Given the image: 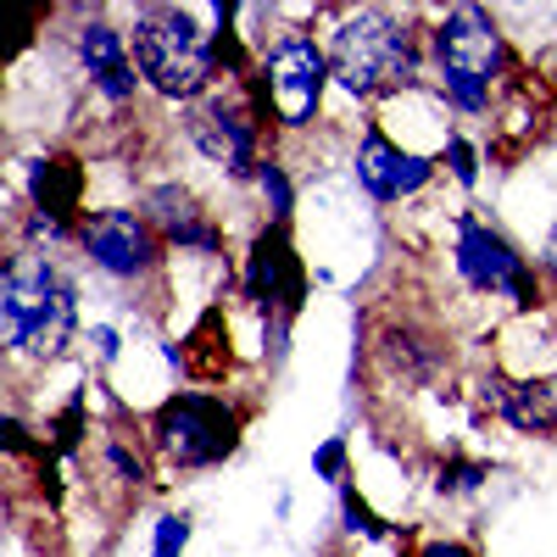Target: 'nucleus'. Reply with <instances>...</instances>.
Wrapping results in <instances>:
<instances>
[{
    "mask_svg": "<svg viewBox=\"0 0 557 557\" xmlns=\"http://www.w3.org/2000/svg\"><path fill=\"white\" fill-rule=\"evenodd\" d=\"M318 39L330 57L335 89L357 107H385L430 89V28L418 23V12L330 7V28Z\"/></svg>",
    "mask_w": 557,
    "mask_h": 557,
    "instance_id": "nucleus-1",
    "label": "nucleus"
},
{
    "mask_svg": "<svg viewBox=\"0 0 557 557\" xmlns=\"http://www.w3.org/2000/svg\"><path fill=\"white\" fill-rule=\"evenodd\" d=\"M84 341L78 278L57 251L12 246L0 268V351L12 368H57Z\"/></svg>",
    "mask_w": 557,
    "mask_h": 557,
    "instance_id": "nucleus-2",
    "label": "nucleus"
},
{
    "mask_svg": "<svg viewBox=\"0 0 557 557\" xmlns=\"http://www.w3.org/2000/svg\"><path fill=\"white\" fill-rule=\"evenodd\" d=\"M128 51L146 89L168 107H190L223 84L212 7H178V0H146L128 12Z\"/></svg>",
    "mask_w": 557,
    "mask_h": 557,
    "instance_id": "nucleus-3",
    "label": "nucleus"
},
{
    "mask_svg": "<svg viewBox=\"0 0 557 557\" xmlns=\"http://www.w3.org/2000/svg\"><path fill=\"white\" fill-rule=\"evenodd\" d=\"M246 424H251V407L228 391H173L146 412L139 430H146L157 462H168L178 474H207L240 457Z\"/></svg>",
    "mask_w": 557,
    "mask_h": 557,
    "instance_id": "nucleus-4",
    "label": "nucleus"
},
{
    "mask_svg": "<svg viewBox=\"0 0 557 557\" xmlns=\"http://www.w3.org/2000/svg\"><path fill=\"white\" fill-rule=\"evenodd\" d=\"M178 128L196 146V157H207L228 184H257L262 162L278 146V128L262 112L251 78H223L201 101L178 107Z\"/></svg>",
    "mask_w": 557,
    "mask_h": 557,
    "instance_id": "nucleus-5",
    "label": "nucleus"
},
{
    "mask_svg": "<svg viewBox=\"0 0 557 557\" xmlns=\"http://www.w3.org/2000/svg\"><path fill=\"white\" fill-rule=\"evenodd\" d=\"M446 262H451V278H457L469 296L502 301L513 318L546 312L541 268H535L513 240H507L485 212H474V207L451 212V223H446Z\"/></svg>",
    "mask_w": 557,
    "mask_h": 557,
    "instance_id": "nucleus-6",
    "label": "nucleus"
},
{
    "mask_svg": "<svg viewBox=\"0 0 557 557\" xmlns=\"http://www.w3.org/2000/svg\"><path fill=\"white\" fill-rule=\"evenodd\" d=\"M251 89H257V101L278 134H312L323 123V101L335 89L323 39L312 28H278L268 39V51L257 57Z\"/></svg>",
    "mask_w": 557,
    "mask_h": 557,
    "instance_id": "nucleus-7",
    "label": "nucleus"
},
{
    "mask_svg": "<svg viewBox=\"0 0 557 557\" xmlns=\"http://www.w3.org/2000/svg\"><path fill=\"white\" fill-rule=\"evenodd\" d=\"M519 67H524L519 45L491 7L457 0V7L430 17V78H480L507 89Z\"/></svg>",
    "mask_w": 557,
    "mask_h": 557,
    "instance_id": "nucleus-8",
    "label": "nucleus"
},
{
    "mask_svg": "<svg viewBox=\"0 0 557 557\" xmlns=\"http://www.w3.org/2000/svg\"><path fill=\"white\" fill-rule=\"evenodd\" d=\"M73 251L84 257V268H96L117 290H151L168 273V246L151 228V218L139 212V201L134 207H123V201L89 207V218L78 223Z\"/></svg>",
    "mask_w": 557,
    "mask_h": 557,
    "instance_id": "nucleus-9",
    "label": "nucleus"
},
{
    "mask_svg": "<svg viewBox=\"0 0 557 557\" xmlns=\"http://www.w3.org/2000/svg\"><path fill=\"white\" fill-rule=\"evenodd\" d=\"M235 296L262 323H296L307 312L312 273H307V257L290 235V223H257L251 228V240L240 251V273H235Z\"/></svg>",
    "mask_w": 557,
    "mask_h": 557,
    "instance_id": "nucleus-10",
    "label": "nucleus"
},
{
    "mask_svg": "<svg viewBox=\"0 0 557 557\" xmlns=\"http://www.w3.org/2000/svg\"><path fill=\"white\" fill-rule=\"evenodd\" d=\"M67 17H73L67 45H73V67H78L84 89H89L101 107H112V112L139 107V96H146V78H139V67H134L128 28L112 23V12H101V7H67Z\"/></svg>",
    "mask_w": 557,
    "mask_h": 557,
    "instance_id": "nucleus-11",
    "label": "nucleus"
},
{
    "mask_svg": "<svg viewBox=\"0 0 557 557\" xmlns=\"http://www.w3.org/2000/svg\"><path fill=\"white\" fill-rule=\"evenodd\" d=\"M441 178V157L401 146L385 123H362L357 146H351V184L374 201V207H407Z\"/></svg>",
    "mask_w": 557,
    "mask_h": 557,
    "instance_id": "nucleus-12",
    "label": "nucleus"
},
{
    "mask_svg": "<svg viewBox=\"0 0 557 557\" xmlns=\"http://www.w3.org/2000/svg\"><path fill=\"white\" fill-rule=\"evenodd\" d=\"M139 212L151 218V228L162 235L168 251L228 268V228L218 223V212H212L184 178H157V184H146V190H139Z\"/></svg>",
    "mask_w": 557,
    "mask_h": 557,
    "instance_id": "nucleus-13",
    "label": "nucleus"
},
{
    "mask_svg": "<svg viewBox=\"0 0 557 557\" xmlns=\"http://www.w3.org/2000/svg\"><path fill=\"white\" fill-rule=\"evenodd\" d=\"M28 212L51 218L62 228H78L89 218V168L78 151H39L23 173Z\"/></svg>",
    "mask_w": 557,
    "mask_h": 557,
    "instance_id": "nucleus-14",
    "label": "nucleus"
},
{
    "mask_svg": "<svg viewBox=\"0 0 557 557\" xmlns=\"http://www.w3.org/2000/svg\"><path fill=\"white\" fill-rule=\"evenodd\" d=\"M335 513H341V546L351 557H412L418 541L407 524L374 513V502H368L357 485H341L335 491Z\"/></svg>",
    "mask_w": 557,
    "mask_h": 557,
    "instance_id": "nucleus-15",
    "label": "nucleus"
},
{
    "mask_svg": "<svg viewBox=\"0 0 557 557\" xmlns=\"http://www.w3.org/2000/svg\"><path fill=\"white\" fill-rule=\"evenodd\" d=\"M151 441L146 430L128 435V430H101L96 435V462H101V474L123 491V502H139L151 485H157V469H151Z\"/></svg>",
    "mask_w": 557,
    "mask_h": 557,
    "instance_id": "nucleus-16",
    "label": "nucleus"
},
{
    "mask_svg": "<svg viewBox=\"0 0 557 557\" xmlns=\"http://www.w3.org/2000/svg\"><path fill=\"white\" fill-rule=\"evenodd\" d=\"M491 485V462L485 457H469V451H446L435 462V496L446 502H469Z\"/></svg>",
    "mask_w": 557,
    "mask_h": 557,
    "instance_id": "nucleus-17",
    "label": "nucleus"
},
{
    "mask_svg": "<svg viewBox=\"0 0 557 557\" xmlns=\"http://www.w3.org/2000/svg\"><path fill=\"white\" fill-rule=\"evenodd\" d=\"M257 196H262V223H290L296 218V173L278 151L257 173Z\"/></svg>",
    "mask_w": 557,
    "mask_h": 557,
    "instance_id": "nucleus-18",
    "label": "nucleus"
},
{
    "mask_svg": "<svg viewBox=\"0 0 557 557\" xmlns=\"http://www.w3.org/2000/svg\"><path fill=\"white\" fill-rule=\"evenodd\" d=\"M441 157V173L457 184V190H480V168H485V146L474 134H462V128H451L446 134V146L435 151Z\"/></svg>",
    "mask_w": 557,
    "mask_h": 557,
    "instance_id": "nucleus-19",
    "label": "nucleus"
},
{
    "mask_svg": "<svg viewBox=\"0 0 557 557\" xmlns=\"http://www.w3.org/2000/svg\"><path fill=\"white\" fill-rule=\"evenodd\" d=\"M190 535H196L190 513H184V507H162L157 524H151V557H184L190 552Z\"/></svg>",
    "mask_w": 557,
    "mask_h": 557,
    "instance_id": "nucleus-20",
    "label": "nucleus"
},
{
    "mask_svg": "<svg viewBox=\"0 0 557 557\" xmlns=\"http://www.w3.org/2000/svg\"><path fill=\"white\" fill-rule=\"evenodd\" d=\"M312 474L323 480V485H351V441L346 435H330L318 451H312Z\"/></svg>",
    "mask_w": 557,
    "mask_h": 557,
    "instance_id": "nucleus-21",
    "label": "nucleus"
},
{
    "mask_svg": "<svg viewBox=\"0 0 557 557\" xmlns=\"http://www.w3.org/2000/svg\"><path fill=\"white\" fill-rule=\"evenodd\" d=\"M78 346H84V362L96 368V374H107V368L123 357V330H117V323H89Z\"/></svg>",
    "mask_w": 557,
    "mask_h": 557,
    "instance_id": "nucleus-22",
    "label": "nucleus"
},
{
    "mask_svg": "<svg viewBox=\"0 0 557 557\" xmlns=\"http://www.w3.org/2000/svg\"><path fill=\"white\" fill-rule=\"evenodd\" d=\"M412 557H480L474 541H457V535H430V541H418Z\"/></svg>",
    "mask_w": 557,
    "mask_h": 557,
    "instance_id": "nucleus-23",
    "label": "nucleus"
},
{
    "mask_svg": "<svg viewBox=\"0 0 557 557\" xmlns=\"http://www.w3.org/2000/svg\"><path fill=\"white\" fill-rule=\"evenodd\" d=\"M535 268H541V285H546V290H557V235H546V246H541Z\"/></svg>",
    "mask_w": 557,
    "mask_h": 557,
    "instance_id": "nucleus-24",
    "label": "nucleus"
},
{
    "mask_svg": "<svg viewBox=\"0 0 557 557\" xmlns=\"http://www.w3.org/2000/svg\"><path fill=\"white\" fill-rule=\"evenodd\" d=\"M552 139H557V123H552Z\"/></svg>",
    "mask_w": 557,
    "mask_h": 557,
    "instance_id": "nucleus-25",
    "label": "nucleus"
},
{
    "mask_svg": "<svg viewBox=\"0 0 557 557\" xmlns=\"http://www.w3.org/2000/svg\"><path fill=\"white\" fill-rule=\"evenodd\" d=\"M552 84H557V73H552Z\"/></svg>",
    "mask_w": 557,
    "mask_h": 557,
    "instance_id": "nucleus-26",
    "label": "nucleus"
}]
</instances>
